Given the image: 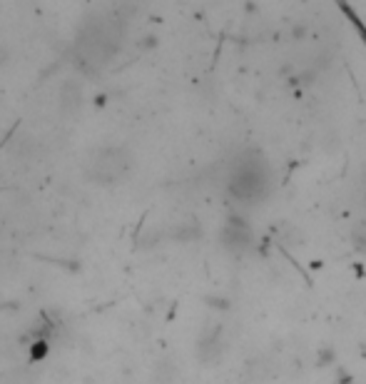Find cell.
I'll use <instances>...</instances> for the list:
<instances>
[{
	"label": "cell",
	"mask_w": 366,
	"mask_h": 384,
	"mask_svg": "<svg viewBox=\"0 0 366 384\" xmlns=\"http://www.w3.org/2000/svg\"><path fill=\"white\" fill-rule=\"evenodd\" d=\"M230 192H235L242 202H257L267 192V165L262 158L249 153L237 165L235 175L230 178Z\"/></svg>",
	"instance_id": "6da1fadb"
},
{
	"label": "cell",
	"mask_w": 366,
	"mask_h": 384,
	"mask_svg": "<svg viewBox=\"0 0 366 384\" xmlns=\"http://www.w3.org/2000/svg\"><path fill=\"white\" fill-rule=\"evenodd\" d=\"M130 165H132L130 155H127L122 148H103L90 158L88 175H90L93 183L113 185V183H120V180L125 178L127 170H130Z\"/></svg>",
	"instance_id": "7a4b0ae2"
}]
</instances>
